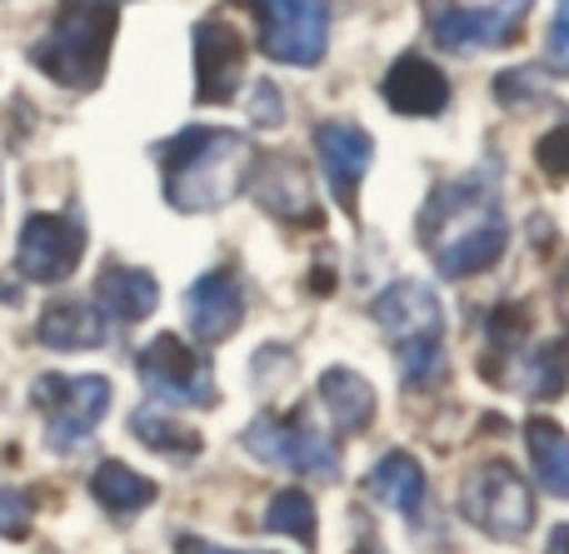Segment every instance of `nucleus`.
Listing matches in <instances>:
<instances>
[{
  "label": "nucleus",
  "mask_w": 569,
  "mask_h": 554,
  "mask_svg": "<svg viewBox=\"0 0 569 554\" xmlns=\"http://www.w3.org/2000/svg\"><path fill=\"white\" fill-rule=\"evenodd\" d=\"M500 180H505V170L495 160H485L470 175L450 180V185H435V195L425 200L420 240L445 280L485 275L505 255L510 230H505Z\"/></svg>",
  "instance_id": "nucleus-1"
},
{
  "label": "nucleus",
  "mask_w": 569,
  "mask_h": 554,
  "mask_svg": "<svg viewBox=\"0 0 569 554\" xmlns=\"http://www.w3.org/2000/svg\"><path fill=\"white\" fill-rule=\"evenodd\" d=\"M160 170H166V200L186 215L200 210H220L246 190L250 170H256V150L240 130H210L190 125L176 140L156 150Z\"/></svg>",
  "instance_id": "nucleus-2"
},
{
  "label": "nucleus",
  "mask_w": 569,
  "mask_h": 554,
  "mask_svg": "<svg viewBox=\"0 0 569 554\" xmlns=\"http://www.w3.org/2000/svg\"><path fill=\"white\" fill-rule=\"evenodd\" d=\"M110 36H116V6L110 0H70L56 10L46 36L30 46V66L46 70L56 85L90 90L106 75Z\"/></svg>",
  "instance_id": "nucleus-3"
},
{
  "label": "nucleus",
  "mask_w": 569,
  "mask_h": 554,
  "mask_svg": "<svg viewBox=\"0 0 569 554\" xmlns=\"http://www.w3.org/2000/svg\"><path fill=\"white\" fill-rule=\"evenodd\" d=\"M36 410L46 415V445L56 455H76L90 445L96 425L110 410V380L100 375H40L30 390Z\"/></svg>",
  "instance_id": "nucleus-4"
},
{
  "label": "nucleus",
  "mask_w": 569,
  "mask_h": 554,
  "mask_svg": "<svg viewBox=\"0 0 569 554\" xmlns=\"http://www.w3.org/2000/svg\"><path fill=\"white\" fill-rule=\"evenodd\" d=\"M460 515L490 540H525L535 525L530 480L505 460H490L460 485Z\"/></svg>",
  "instance_id": "nucleus-5"
},
{
  "label": "nucleus",
  "mask_w": 569,
  "mask_h": 554,
  "mask_svg": "<svg viewBox=\"0 0 569 554\" xmlns=\"http://www.w3.org/2000/svg\"><path fill=\"white\" fill-rule=\"evenodd\" d=\"M256 16L260 50L280 66H320L330 46V6L325 0H240Z\"/></svg>",
  "instance_id": "nucleus-6"
},
{
  "label": "nucleus",
  "mask_w": 569,
  "mask_h": 554,
  "mask_svg": "<svg viewBox=\"0 0 569 554\" xmlns=\"http://www.w3.org/2000/svg\"><path fill=\"white\" fill-rule=\"evenodd\" d=\"M246 450L256 460H266V465H280V470H295V475H310V480H335L340 475V450H335V440H325L320 430H315V420L305 415H276V410H266L260 420H250L246 425Z\"/></svg>",
  "instance_id": "nucleus-7"
},
{
  "label": "nucleus",
  "mask_w": 569,
  "mask_h": 554,
  "mask_svg": "<svg viewBox=\"0 0 569 554\" xmlns=\"http://www.w3.org/2000/svg\"><path fill=\"white\" fill-rule=\"evenodd\" d=\"M136 370L146 380V390L160 405H186V410H210L216 405V375L210 365L186 345L180 335H156L136 355Z\"/></svg>",
  "instance_id": "nucleus-8"
},
{
  "label": "nucleus",
  "mask_w": 569,
  "mask_h": 554,
  "mask_svg": "<svg viewBox=\"0 0 569 554\" xmlns=\"http://www.w3.org/2000/svg\"><path fill=\"white\" fill-rule=\"evenodd\" d=\"M80 255H86V230H80L70 215H46V210H36V215L20 225L16 270L26 280H36V285L66 280L70 270L80 265Z\"/></svg>",
  "instance_id": "nucleus-9"
},
{
  "label": "nucleus",
  "mask_w": 569,
  "mask_h": 554,
  "mask_svg": "<svg viewBox=\"0 0 569 554\" xmlns=\"http://www.w3.org/2000/svg\"><path fill=\"white\" fill-rule=\"evenodd\" d=\"M375 325L390 335L395 350L405 345H440L445 335V310L430 285L420 280H395L380 300H375Z\"/></svg>",
  "instance_id": "nucleus-10"
},
{
  "label": "nucleus",
  "mask_w": 569,
  "mask_h": 554,
  "mask_svg": "<svg viewBox=\"0 0 569 554\" xmlns=\"http://www.w3.org/2000/svg\"><path fill=\"white\" fill-rule=\"evenodd\" d=\"M315 155H320V170H325V185H330V195L355 215L360 180L370 175V160H375L370 130H360L355 120H325V125L315 130Z\"/></svg>",
  "instance_id": "nucleus-11"
},
{
  "label": "nucleus",
  "mask_w": 569,
  "mask_h": 554,
  "mask_svg": "<svg viewBox=\"0 0 569 554\" xmlns=\"http://www.w3.org/2000/svg\"><path fill=\"white\" fill-rule=\"evenodd\" d=\"M196 100L200 105H230L236 85L246 80V40L226 20H200L196 26Z\"/></svg>",
  "instance_id": "nucleus-12"
},
{
  "label": "nucleus",
  "mask_w": 569,
  "mask_h": 554,
  "mask_svg": "<svg viewBox=\"0 0 569 554\" xmlns=\"http://www.w3.org/2000/svg\"><path fill=\"white\" fill-rule=\"evenodd\" d=\"M240 320H246V290H240V280L226 275V270H210V275H200L196 285L186 290V325H190V335L206 340V345L230 340L240 330Z\"/></svg>",
  "instance_id": "nucleus-13"
},
{
  "label": "nucleus",
  "mask_w": 569,
  "mask_h": 554,
  "mask_svg": "<svg viewBox=\"0 0 569 554\" xmlns=\"http://www.w3.org/2000/svg\"><path fill=\"white\" fill-rule=\"evenodd\" d=\"M380 90H385V105H390L395 115L430 120L450 105V80H445V70L435 66V60H425L420 50H410V56L395 60V66L385 70Z\"/></svg>",
  "instance_id": "nucleus-14"
},
{
  "label": "nucleus",
  "mask_w": 569,
  "mask_h": 554,
  "mask_svg": "<svg viewBox=\"0 0 569 554\" xmlns=\"http://www.w3.org/2000/svg\"><path fill=\"white\" fill-rule=\"evenodd\" d=\"M430 36L440 50L475 56V50H490V46H510L520 30L500 16V6H450L430 20Z\"/></svg>",
  "instance_id": "nucleus-15"
},
{
  "label": "nucleus",
  "mask_w": 569,
  "mask_h": 554,
  "mask_svg": "<svg viewBox=\"0 0 569 554\" xmlns=\"http://www.w3.org/2000/svg\"><path fill=\"white\" fill-rule=\"evenodd\" d=\"M96 305L106 320L116 325H130V320L150 315L160 305V290H156V275L140 265H120V260H106L100 265V280H96Z\"/></svg>",
  "instance_id": "nucleus-16"
},
{
  "label": "nucleus",
  "mask_w": 569,
  "mask_h": 554,
  "mask_svg": "<svg viewBox=\"0 0 569 554\" xmlns=\"http://www.w3.org/2000/svg\"><path fill=\"white\" fill-rule=\"evenodd\" d=\"M365 490H370L375 505L405 510L415 525L425 520V470H420V460L405 455V450H390V455L375 460V470H370V480H365Z\"/></svg>",
  "instance_id": "nucleus-17"
},
{
  "label": "nucleus",
  "mask_w": 569,
  "mask_h": 554,
  "mask_svg": "<svg viewBox=\"0 0 569 554\" xmlns=\"http://www.w3.org/2000/svg\"><path fill=\"white\" fill-rule=\"evenodd\" d=\"M36 340L46 350H100L110 340V330H106L100 305H86V300H60V305H50L46 315H40Z\"/></svg>",
  "instance_id": "nucleus-18"
},
{
  "label": "nucleus",
  "mask_w": 569,
  "mask_h": 554,
  "mask_svg": "<svg viewBox=\"0 0 569 554\" xmlns=\"http://www.w3.org/2000/svg\"><path fill=\"white\" fill-rule=\"evenodd\" d=\"M320 400H325V415L335 420L340 435H360V430H370L375 390H370V380H365L360 370H350V365L325 370L320 375Z\"/></svg>",
  "instance_id": "nucleus-19"
},
{
  "label": "nucleus",
  "mask_w": 569,
  "mask_h": 554,
  "mask_svg": "<svg viewBox=\"0 0 569 554\" xmlns=\"http://www.w3.org/2000/svg\"><path fill=\"white\" fill-rule=\"evenodd\" d=\"M256 200L270 210L276 220H315V200H310V180H305L300 160L290 155H270L256 175Z\"/></svg>",
  "instance_id": "nucleus-20"
},
{
  "label": "nucleus",
  "mask_w": 569,
  "mask_h": 554,
  "mask_svg": "<svg viewBox=\"0 0 569 554\" xmlns=\"http://www.w3.org/2000/svg\"><path fill=\"white\" fill-rule=\"evenodd\" d=\"M90 495H96V505L106 510L110 520H130L146 505H156L160 490L150 485L146 475H136L130 465H120V460H100V470L90 475Z\"/></svg>",
  "instance_id": "nucleus-21"
},
{
  "label": "nucleus",
  "mask_w": 569,
  "mask_h": 554,
  "mask_svg": "<svg viewBox=\"0 0 569 554\" xmlns=\"http://www.w3.org/2000/svg\"><path fill=\"white\" fill-rule=\"evenodd\" d=\"M525 440H530V465L540 490H550L555 500H569V435L555 420H530Z\"/></svg>",
  "instance_id": "nucleus-22"
},
{
  "label": "nucleus",
  "mask_w": 569,
  "mask_h": 554,
  "mask_svg": "<svg viewBox=\"0 0 569 554\" xmlns=\"http://www.w3.org/2000/svg\"><path fill=\"white\" fill-rule=\"evenodd\" d=\"M130 430H136V440H146L150 450H160V455H170V460L200 455V435H196V430L176 425V420H170L166 410H156V405L136 410V415H130Z\"/></svg>",
  "instance_id": "nucleus-23"
},
{
  "label": "nucleus",
  "mask_w": 569,
  "mask_h": 554,
  "mask_svg": "<svg viewBox=\"0 0 569 554\" xmlns=\"http://www.w3.org/2000/svg\"><path fill=\"white\" fill-rule=\"evenodd\" d=\"M565 350L560 345H540V350H530V355L520 360V370L515 375H505V385H515V390H525L530 400H550V395H560L565 390Z\"/></svg>",
  "instance_id": "nucleus-24"
},
{
  "label": "nucleus",
  "mask_w": 569,
  "mask_h": 554,
  "mask_svg": "<svg viewBox=\"0 0 569 554\" xmlns=\"http://www.w3.org/2000/svg\"><path fill=\"white\" fill-rule=\"evenodd\" d=\"M266 530H276V535H290L300 540L305 550H315V500L300 495V490H280V495H270L266 505Z\"/></svg>",
  "instance_id": "nucleus-25"
},
{
  "label": "nucleus",
  "mask_w": 569,
  "mask_h": 554,
  "mask_svg": "<svg viewBox=\"0 0 569 554\" xmlns=\"http://www.w3.org/2000/svg\"><path fill=\"white\" fill-rule=\"evenodd\" d=\"M535 165L550 180H569V120H560L555 130H545L540 145H535Z\"/></svg>",
  "instance_id": "nucleus-26"
},
{
  "label": "nucleus",
  "mask_w": 569,
  "mask_h": 554,
  "mask_svg": "<svg viewBox=\"0 0 569 554\" xmlns=\"http://www.w3.org/2000/svg\"><path fill=\"white\" fill-rule=\"evenodd\" d=\"M545 70L569 75V0H555V20L545 30Z\"/></svg>",
  "instance_id": "nucleus-27"
},
{
  "label": "nucleus",
  "mask_w": 569,
  "mask_h": 554,
  "mask_svg": "<svg viewBox=\"0 0 569 554\" xmlns=\"http://www.w3.org/2000/svg\"><path fill=\"white\" fill-rule=\"evenodd\" d=\"M30 530V500L20 490H0V540H20Z\"/></svg>",
  "instance_id": "nucleus-28"
},
{
  "label": "nucleus",
  "mask_w": 569,
  "mask_h": 554,
  "mask_svg": "<svg viewBox=\"0 0 569 554\" xmlns=\"http://www.w3.org/2000/svg\"><path fill=\"white\" fill-rule=\"evenodd\" d=\"M250 110H256V125H266V130L284 125V100H280L276 80H256V90H250Z\"/></svg>",
  "instance_id": "nucleus-29"
},
{
  "label": "nucleus",
  "mask_w": 569,
  "mask_h": 554,
  "mask_svg": "<svg viewBox=\"0 0 569 554\" xmlns=\"http://www.w3.org/2000/svg\"><path fill=\"white\" fill-rule=\"evenodd\" d=\"M530 6H535V0H500V16L510 20L515 30H520V26H525V16H530Z\"/></svg>",
  "instance_id": "nucleus-30"
},
{
  "label": "nucleus",
  "mask_w": 569,
  "mask_h": 554,
  "mask_svg": "<svg viewBox=\"0 0 569 554\" xmlns=\"http://www.w3.org/2000/svg\"><path fill=\"white\" fill-rule=\"evenodd\" d=\"M545 554H569V525L550 530V545H545Z\"/></svg>",
  "instance_id": "nucleus-31"
},
{
  "label": "nucleus",
  "mask_w": 569,
  "mask_h": 554,
  "mask_svg": "<svg viewBox=\"0 0 569 554\" xmlns=\"http://www.w3.org/2000/svg\"><path fill=\"white\" fill-rule=\"evenodd\" d=\"M180 554H240V550H220V545H200V540H186Z\"/></svg>",
  "instance_id": "nucleus-32"
},
{
  "label": "nucleus",
  "mask_w": 569,
  "mask_h": 554,
  "mask_svg": "<svg viewBox=\"0 0 569 554\" xmlns=\"http://www.w3.org/2000/svg\"><path fill=\"white\" fill-rule=\"evenodd\" d=\"M110 6H116V0H110Z\"/></svg>",
  "instance_id": "nucleus-33"
}]
</instances>
